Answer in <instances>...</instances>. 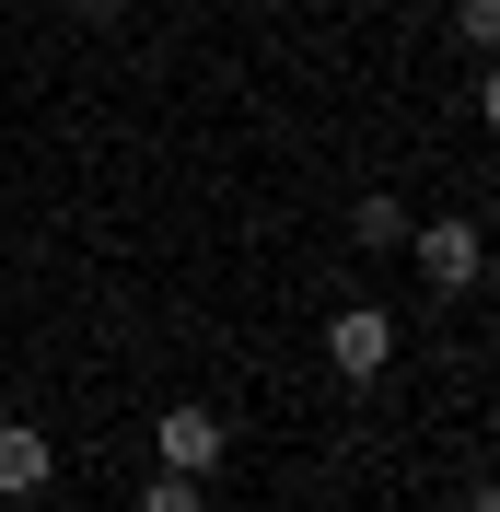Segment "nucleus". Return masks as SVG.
I'll return each instance as SVG.
<instances>
[{
	"label": "nucleus",
	"mask_w": 500,
	"mask_h": 512,
	"mask_svg": "<svg viewBox=\"0 0 500 512\" xmlns=\"http://www.w3.org/2000/svg\"><path fill=\"white\" fill-rule=\"evenodd\" d=\"M47 478H59V454H47V431H35V419H0V501H35Z\"/></svg>",
	"instance_id": "nucleus-4"
},
{
	"label": "nucleus",
	"mask_w": 500,
	"mask_h": 512,
	"mask_svg": "<svg viewBox=\"0 0 500 512\" xmlns=\"http://www.w3.org/2000/svg\"><path fill=\"white\" fill-rule=\"evenodd\" d=\"M454 35H466V47H489V35H500V0H454Z\"/></svg>",
	"instance_id": "nucleus-7"
},
{
	"label": "nucleus",
	"mask_w": 500,
	"mask_h": 512,
	"mask_svg": "<svg viewBox=\"0 0 500 512\" xmlns=\"http://www.w3.org/2000/svg\"><path fill=\"white\" fill-rule=\"evenodd\" d=\"M349 233H361V245H407V198H361Z\"/></svg>",
	"instance_id": "nucleus-5"
},
{
	"label": "nucleus",
	"mask_w": 500,
	"mask_h": 512,
	"mask_svg": "<svg viewBox=\"0 0 500 512\" xmlns=\"http://www.w3.org/2000/svg\"><path fill=\"white\" fill-rule=\"evenodd\" d=\"M407 256H419L431 291H477V280H489V233L454 222V210H442V222H407Z\"/></svg>",
	"instance_id": "nucleus-1"
},
{
	"label": "nucleus",
	"mask_w": 500,
	"mask_h": 512,
	"mask_svg": "<svg viewBox=\"0 0 500 512\" xmlns=\"http://www.w3.org/2000/svg\"><path fill=\"white\" fill-rule=\"evenodd\" d=\"M326 361H338L349 384H373L384 361H396V315H384V303H338V315H326Z\"/></svg>",
	"instance_id": "nucleus-3"
},
{
	"label": "nucleus",
	"mask_w": 500,
	"mask_h": 512,
	"mask_svg": "<svg viewBox=\"0 0 500 512\" xmlns=\"http://www.w3.org/2000/svg\"><path fill=\"white\" fill-rule=\"evenodd\" d=\"M140 512H210V478H175V466H163V478L140 489Z\"/></svg>",
	"instance_id": "nucleus-6"
},
{
	"label": "nucleus",
	"mask_w": 500,
	"mask_h": 512,
	"mask_svg": "<svg viewBox=\"0 0 500 512\" xmlns=\"http://www.w3.org/2000/svg\"><path fill=\"white\" fill-rule=\"evenodd\" d=\"M70 12H117V0H70Z\"/></svg>",
	"instance_id": "nucleus-8"
},
{
	"label": "nucleus",
	"mask_w": 500,
	"mask_h": 512,
	"mask_svg": "<svg viewBox=\"0 0 500 512\" xmlns=\"http://www.w3.org/2000/svg\"><path fill=\"white\" fill-rule=\"evenodd\" d=\"M152 454L175 466V478H210L221 454H233V419H221V408H198V396H175V408L152 419Z\"/></svg>",
	"instance_id": "nucleus-2"
}]
</instances>
